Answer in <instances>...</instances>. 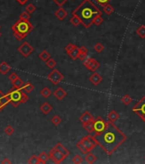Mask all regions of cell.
I'll list each match as a JSON object with an SVG mask.
<instances>
[{
  "mask_svg": "<svg viewBox=\"0 0 145 164\" xmlns=\"http://www.w3.org/2000/svg\"><path fill=\"white\" fill-rule=\"evenodd\" d=\"M65 50L67 52L68 56L72 58L73 60H76L79 58V48L76 45L69 43L65 47Z\"/></svg>",
  "mask_w": 145,
  "mask_h": 164,
  "instance_id": "obj_7",
  "label": "cell"
},
{
  "mask_svg": "<svg viewBox=\"0 0 145 164\" xmlns=\"http://www.w3.org/2000/svg\"><path fill=\"white\" fill-rule=\"evenodd\" d=\"M82 162H83V158H82V156L79 155H74V158H73V163H74L79 164L81 163Z\"/></svg>",
  "mask_w": 145,
  "mask_h": 164,
  "instance_id": "obj_40",
  "label": "cell"
},
{
  "mask_svg": "<svg viewBox=\"0 0 145 164\" xmlns=\"http://www.w3.org/2000/svg\"><path fill=\"white\" fill-rule=\"evenodd\" d=\"M140 118H141V120L143 121H144L145 122V114H143V115H140V116H138Z\"/></svg>",
  "mask_w": 145,
  "mask_h": 164,
  "instance_id": "obj_49",
  "label": "cell"
},
{
  "mask_svg": "<svg viewBox=\"0 0 145 164\" xmlns=\"http://www.w3.org/2000/svg\"><path fill=\"white\" fill-rule=\"evenodd\" d=\"M79 52L87 54V53H88V49H87L86 46H81V47L79 48Z\"/></svg>",
  "mask_w": 145,
  "mask_h": 164,
  "instance_id": "obj_46",
  "label": "cell"
},
{
  "mask_svg": "<svg viewBox=\"0 0 145 164\" xmlns=\"http://www.w3.org/2000/svg\"><path fill=\"white\" fill-rule=\"evenodd\" d=\"M1 35H2V33H0V37H1Z\"/></svg>",
  "mask_w": 145,
  "mask_h": 164,
  "instance_id": "obj_51",
  "label": "cell"
},
{
  "mask_svg": "<svg viewBox=\"0 0 145 164\" xmlns=\"http://www.w3.org/2000/svg\"><path fill=\"white\" fill-rule=\"evenodd\" d=\"M48 80L52 82L53 85H58L63 79L64 76L62 74H61L57 69H53L50 74H49Z\"/></svg>",
  "mask_w": 145,
  "mask_h": 164,
  "instance_id": "obj_9",
  "label": "cell"
},
{
  "mask_svg": "<svg viewBox=\"0 0 145 164\" xmlns=\"http://www.w3.org/2000/svg\"><path fill=\"white\" fill-rule=\"evenodd\" d=\"M49 155H50V159H51L55 163H62L65 158H67V156L65 155H63L61 151H59L57 149H56L55 147L50 150V153H49Z\"/></svg>",
  "mask_w": 145,
  "mask_h": 164,
  "instance_id": "obj_6",
  "label": "cell"
},
{
  "mask_svg": "<svg viewBox=\"0 0 145 164\" xmlns=\"http://www.w3.org/2000/svg\"><path fill=\"white\" fill-rule=\"evenodd\" d=\"M2 163L3 164H5V163L10 164L11 163V161L9 160V158H4V160H3V161H2Z\"/></svg>",
  "mask_w": 145,
  "mask_h": 164,
  "instance_id": "obj_47",
  "label": "cell"
},
{
  "mask_svg": "<svg viewBox=\"0 0 145 164\" xmlns=\"http://www.w3.org/2000/svg\"><path fill=\"white\" fill-rule=\"evenodd\" d=\"M28 163L30 164H39V156H38V155H32V156H31V157H30V158L28 159Z\"/></svg>",
  "mask_w": 145,
  "mask_h": 164,
  "instance_id": "obj_34",
  "label": "cell"
},
{
  "mask_svg": "<svg viewBox=\"0 0 145 164\" xmlns=\"http://www.w3.org/2000/svg\"><path fill=\"white\" fill-rule=\"evenodd\" d=\"M103 11L106 13L107 15H108V16L112 15L115 12V8L111 4H107L105 5H103Z\"/></svg>",
  "mask_w": 145,
  "mask_h": 164,
  "instance_id": "obj_26",
  "label": "cell"
},
{
  "mask_svg": "<svg viewBox=\"0 0 145 164\" xmlns=\"http://www.w3.org/2000/svg\"><path fill=\"white\" fill-rule=\"evenodd\" d=\"M94 120H95L94 116H92L89 111H85L79 117V121L82 123V125H85L88 122L93 121Z\"/></svg>",
  "mask_w": 145,
  "mask_h": 164,
  "instance_id": "obj_13",
  "label": "cell"
},
{
  "mask_svg": "<svg viewBox=\"0 0 145 164\" xmlns=\"http://www.w3.org/2000/svg\"><path fill=\"white\" fill-rule=\"evenodd\" d=\"M95 1H97V4H99L101 6H103V5L107 4H108L109 1H111V0H95Z\"/></svg>",
  "mask_w": 145,
  "mask_h": 164,
  "instance_id": "obj_44",
  "label": "cell"
},
{
  "mask_svg": "<svg viewBox=\"0 0 145 164\" xmlns=\"http://www.w3.org/2000/svg\"><path fill=\"white\" fill-rule=\"evenodd\" d=\"M53 94H54V96L56 97V98H57L59 101H61L67 96V92L62 87H59L55 90Z\"/></svg>",
  "mask_w": 145,
  "mask_h": 164,
  "instance_id": "obj_14",
  "label": "cell"
},
{
  "mask_svg": "<svg viewBox=\"0 0 145 164\" xmlns=\"http://www.w3.org/2000/svg\"><path fill=\"white\" fill-rule=\"evenodd\" d=\"M121 101H122V103L125 105L127 106V105H129L132 102V98L131 97V96L129 94H126V95H124V96L121 97Z\"/></svg>",
  "mask_w": 145,
  "mask_h": 164,
  "instance_id": "obj_31",
  "label": "cell"
},
{
  "mask_svg": "<svg viewBox=\"0 0 145 164\" xmlns=\"http://www.w3.org/2000/svg\"><path fill=\"white\" fill-rule=\"evenodd\" d=\"M84 128L86 130L87 132L89 133V134H91L94 133V121H91V122H88L86 124L83 125Z\"/></svg>",
  "mask_w": 145,
  "mask_h": 164,
  "instance_id": "obj_25",
  "label": "cell"
},
{
  "mask_svg": "<svg viewBox=\"0 0 145 164\" xmlns=\"http://www.w3.org/2000/svg\"><path fill=\"white\" fill-rule=\"evenodd\" d=\"M80 141L84 144V145L86 146V148L88 150L89 152L91 151L96 147V145H97L96 140L94 139V138L91 135V134H89L88 136L83 137V138L80 139Z\"/></svg>",
  "mask_w": 145,
  "mask_h": 164,
  "instance_id": "obj_8",
  "label": "cell"
},
{
  "mask_svg": "<svg viewBox=\"0 0 145 164\" xmlns=\"http://www.w3.org/2000/svg\"><path fill=\"white\" fill-rule=\"evenodd\" d=\"M17 78H19V76L16 74V73H12V74H10V76H9V79H10V80L13 82L14 80H16Z\"/></svg>",
  "mask_w": 145,
  "mask_h": 164,
  "instance_id": "obj_45",
  "label": "cell"
},
{
  "mask_svg": "<svg viewBox=\"0 0 145 164\" xmlns=\"http://www.w3.org/2000/svg\"><path fill=\"white\" fill-rule=\"evenodd\" d=\"M57 4L58 6H60V7H62L64 4H66L67 3V1L68 0H53Z\"/></svg>",
  "mask_w": 145,
  "mask_h": 164,
  "instance_id": "obj_43",
  "label": "cell"
},
{
  "mask_svg": "<svg viewBox=\"0 0 145 164\" xmlns=\"http://www.w3.org/2000/svg\"><path fill=\"white\" fill-rule=\"evenodd\" d=\"M51 122L55 126H58L61 122H62V119L60 118V116H54L51 119Z\"/></svg>",
  "mask_w": 145,
  "mask_h": 164,
  "instance_id": "obj_38",
  "label": "cell"
},
{
  "mask_svg": "<svg viewBox=\"0 0 145 164\" xmlns=\"http://www.w3.org/2000/svg\"><path fill=\"white\" fill-rule=\"evenodd\" d=\"M105 130L97 135H91L99 145L108 155H113L116 150L126 140V135L115 125V122L107 121Z\"/></svg>",
  "mask_w": 145,
  "mask_h": 164,
  "instance_id": "obj_1",
  "label": "cell"
},
{
  "mask_svg": "<svg viewBox=\"0 0 145 164\" xmlns=\"http://www.w3.org/2000/svg\"><path fill=\"white\" fill-rule=\"evenodd\" d=\"M97 156L93 154V153H91V151H90L89 153H87V154L86 155V157H85V160L86 161V163H88L90 164L94 163L97 161Z\"/></svg>",
  "mask_w": 145,
  "mask_h": 164,
  "instance_id": "obj_22",
  "label": "cell"
},
{
  "mask_svg": "<svg viewBox=\"0 0 145 164\" xmlns=\"http://www.w3.org/2000/svg\"><path fill=\"white\" fill-rule=\"evenodd\" d=\"M33 47L29 45L28 42H24L22 43L21 45H20L18 48V51L23 56V58H28L30 56V54L33 51Z\"/></svg>",
  "mask_w": 145,
  "mask_h": 164,
  "instance_id": "obj_11",
  "label": "cell"
},
{
  "mask_svg": "<svg viewBox=\"0 0 145 164\" xmlns=\"http://www.w3.org/2000/svg\"><path fill=\"white\" fill-rule=\"evenodd\" d=\"M9 103H10V97L8 96V94L4 95V96L0 97V112L2 110V109L4 107H5Z\"/></svg>",
  "mask_w": 145,
  "mask_h": 164,
  "instance_id": "obj_17",
  "label": "cell"
},
{
  "mask_svg": "<svg viewBox=\"0 0 145 164\" xmlns=\"http://www.w3.org/2000/svg\"><path fill=\"white\" fill-rule=\"evenodd\" d=\"M30 17H31L30 14H29L28 12H27V11H24V12H22V13L20 15V19L21 20H27V21H29Z\"/></svg>",
  "mask_w": 145,
  "mask_h": 164,
  "instance_id": "obj_42",
  "label": "cell"
},
{
  "mask_svg": "<svg viewBox=\"0 0 145 164\" xmlns=\"http://www.w3.org/2000/svg\"><path fill=\"white\" fill-rule=\"evenodd\" d=\"M16 1H18V3H19L20 4H21V5H24L28 0H16Z\"/></svg>",
  "mask_w": 145,
  "mask_h": 164,
  "instance_id": "obj_48",
  "label": "cell"
},
{
  "mask_svg": "<svg viewBox=\"0 0 145 164\" xmlns=\"http://www.w3.org/2000/svg\"><path fill=\"white\" fill-rule=\"evenodd\" d=\"M40 94L42 95L43 97L45 98H48L51 95V91L50 90V88L47 87H45L41 91H40Z\"/></svg>",
  "mask_w": 145,
  "mask_h": 164,
  "instance_id": "obj_27",
  "label": "cell"
},
{
  "mask_svg": "<svg viewBox=\"0 0 145 164\" xmlns=\"http://www.w3.org/2000/svg\"><path fill=\"white\" fill-rule=\"evenodd\" d=\"M10 103L14 107H17L20 104H25L28 101L29 97L26 92L22 89H17L14 87L8 93Z\"/></svg>",
  "mask_w": 145,
  "mask_h": 164,
  "instance_id": "obj_4",
  "label": "cell"
},
{
  "mask_svg": "<svg viewBox=\"0 0 145 164\" xmlns=\"http://www.w3.org/2000/svg\"><path fill=\"white\" fill-rule=\"evenodd\" d=\"M40 110L45 114V115H48L49 113L52 110V106L49 104L48 102L44 103L41 106H40Z\"/></svg>",
  "mask_w": 145,
  "mask_h": 164,
  "instance_id": "obj_18",
  "label": "cell"
},
{
  "mask_svg": "<svg viewBox=\"0 0 145 164\" xmlns=\"http://www.w3.org/2000/svg\"><path fill=\"white\" fill-rule=\"evenodd\" d=\"M39 163L45 164L46 163L47 161L50 159V155H49L46 152L43 151V152H41V153L39 154Z\"/></svg>",
  "mask_w": 145,
  "mask_h": 164,
  "instance_id": "obj_24",
  "label": "cell"
},
{
  "mask_svg": "<svg viewBox=\"0 0 145 164\" xmlns=\"http://www.w3.org/2000/svg\"><path fill=\"white\" fill-rule=\"evenodd\" d=\"M4 133L7 135H11V134H13L15 133V128L13 126H7L6 128L4 129Z\"/></svg>",
  "mask_w": 145,
  "mask_h": 164,
  "instance_id": "obj_39",
  "label": "cell"
},
{
  "mask_svg": "<svg viewBox=\"0 0 145 164\" xmlns=\"http://www.w3.org/2000/svg\"><path fill=\"white\" fill-rule=\"evenodd\" d=\"M83 63L87 69H89L90 71L93 73L96 72L97 68L100 67V62L94 58H88Z\"/></svg>",
  "mask_w": 145,
  "mask_h": 164,
  "instance_id": "obj_10",
  "label": "cell"
},
{
  "mask_svg": "<svg viewBox=\"0 0 145 164\" xmlns=\"http://www.w3.org/2000/svg\"><path fill=\"white\" fill-rule=\"evenodd\" d=\"M137 34L142 38V39H145V26H140L137 29L136 31Z\"/></svg>",
  "mask_w": 145,
  "mask_h": 164,
  "instance_id": "obj_33",
  "label": "cell"
},
{
  "mask_svg": "<svg viewBox=\"0 0 145 164\" xmlns=\"http://www.w3.org/2000/svg\"><path fill=\"white\" fill-rule=\"evenodd\" d=\"M35 10H36V7H35L33 4H29L26 7V11L28 12L30 15L33 14Z\"/></svg>",
  "mask_w": 145,
  "mask_h": 164,
  "instance_id": "obj_41",
  "label": "cell"
},
{
  "mask_svg": "<svg viewBox=\"0 0 145 164\" xmlns=\"http://www.w3.org/2000/svg\"><path fill=\"white\" fill-rule=\"evenodd\" d=\"M22 90H23L24 92H26L27 93H30V92H32L34 90V86H33V84H31L30 82H28L26 85L23 86Z\"/></svg>",
  "mask_w": 145,
  "mask_h": 164,
  "instance_id": "obj_30",
  "label": "cell"
},
{
  "mask_svg": "<svg viewBox=\"0 0 145 164\" xmlns=\"http://www.w3.org/2000/svg\"><path fill=\"white\" fill-rule=\"evenodd\" d=\"M39 58L42 60V61H44V62H47L49 59L50 58V54L49 53L47 50H43L40 54L39 55Z\"/></svg>",
  "mask_w": 145,
  "mask_h": 164,
  "instance_id": "obj_28",
  "label": "cell"
},
{
  "mask_svg": "<svg viewBox=\"0 0 145 164\" xmlns=\"http://www.w3.org/2000/svg\"><path fill=\"white\" fill-rule=\"evenodd\" d=\"M46 62V65H47V67L50 68H54L56 66H57V61L56 60H54V59H52V58H50L47 62Z\"/></svg>",
  "mask_w": 145,
  "mask_h": 164,
  "instance_id": "obj_35",
  "label": "cell"
},
{
  "mask_svg": "<svg viewBox=\"0 0 145 164\" xmlns=\"http://www.w3.org/2000/svg\"><path fill=\"white\" fill-rule=\"evenodd\" d=\"M70 22L74 26L78 27L79 24H81V20L78 16L76 14H72V17L70 18Z\"/></svg>",
  "mask_w": 145,
  "mask_h": 164,
  "instance_id": "obj_23",
  "label": "cell"
},
{
  "mask_svg": "<svg viewBox=\"0 0 145 164\" xmlns=\"http://www.w3.org/2000/svg\"><path fill=\"white\" fill-rule=\"evenodd\" d=\"M12 83H13L14 87H16V88H17V89H22V87L24 86V82L22 81V80L21 78H17Z\"/></svg>",
  "mask_w": 145,
  "mask_h": 164,
  "instance_id": "obj_29",
  "label": "cell"
},
{
  "mask_svg": "<svg viewBox=\"0 0 145 164\" xmlns=\"http://www.w3.org/2000/svg\"><path fill=\"white\" fill-rule=\"evenodd\" d=\"M107 121H104V119H103L102 116L97 117V119L94 120V133L91 135H97L103 133L107 127Z\"/></svg>",
  "mask_w": 145,
  "mask_h": 164,
  "instance_id": "obj_5",
  "label": "cell"
},
{
  "mask_svg": "<svg viewBox=\"0 0 145 164\" xmlns=\"http://www.w3.org/2000/svg\"><path fill=\"white\" fill-rule=\"evenodd\" d=\"M55 148L56 149H57L59 151H61L63 155H65L67 157H68V155H69V154H70V152L68 151V150L64 146V145H62V143H57V145H55Z\"/></svg>",
  "mask_w": 145,
  "mask_h": 164,
  "instance_id": "obj_19",
  "label": "cell"
},
{
  "mask_svg": "<svg viewBox=\"0 0 145 164\" xmlns=\"http://www.w3.org/2000/svg\"><path fill=\"white\" fill-rule=\"evenodd\" d=\"M11 28L16 39L17 40H22L33 31V26L29 21L19 19L12 26Z\"/></svg>",
  "mask_w": 145,
  "mask_h": 164,
  "instance_id": "obj_3",
  "label": "cell"
},
{
  "mask_svg": "<svg viewBox=\"0 0 145 164\" xmlns=\"http://www.w3.org/2000/svg\"><path fill=\"white\" fill-rule=\"evenodd\" d=\"M94 50H95V51L97 52V53H101V52L104 50V46L103 45L102 43L98 42V43H97V44L94 45Z\"/></svg>",
  "mask_w": 145,
  "mask_h": 164,
  "instance_id": "obj_36",
  "label": "cell"
},
{
  "mask_svg": "<svg viewBox=\"0 0 145 164\" xmlns=\"http://www.w3.org/2000/svg\"><path fill=\"white\" fill-rule=\"evenodd\" d=\"M72 14H76L81 20V24L86 28H89L97 16L102 15V11L92 1L83 0L77 8L73 10Z\"/></svg>",
  "mask_w": 145,
  "mask_h": 164,
  "instance_id": "obj_2",
  "label": "cell"
},
{
  "mask_svg": "<svg viewBox=\"0 0 145 164\" xmlns=\"http://www.w3.org/2000/svg\"><path fill=\"white\" fill-rule=\"evenodd\" d=\"M78 148H79V150L81 151V153H83L84 155H86L87 153H89V151H88V150H87L86 148V146L84 145V144L79 140V142L77 143V145H76Z\"/></svg>",
  "mask_w": 145,
  "mask_h": 164,
  "instance_id": "obj_32",
  "label": "cell"
},
{
  "mask_svg": "<svg viewBox=\"0 0 145 164\" xmlns=\"http://www.w3.org/2000/svg\"><path fill=\"white\" fill-rule=\"evenodd\" d=\"M103 22V18L102 15H100V16H97V17L94 19L93 24L96 25V26H100Z\"/></svg>",
  "mask_w": 145,
  "mask_h": 164,
  "instance_id": "obj_37",
  "label": "cell"
},
{
  "mask_svg": "<svg viewBox=\"0 0 145 164\" xmlns=\"http://www.w3.org/2000/svg\"><path fill=\"white\" fill-rule=\"evenodd\" d=\"M55 16L59 19L60 21H63L67 16H68V12L67 10L63 8H59L56 12H55Z\"/></svg>",
  "mask_w": 145,
  "mask_h": 164,
  "instance_id": "obj_16",
  "label": "cell"
},
{
  "mask_svg": "<svg viewBox=\"0 0 145 164\" xmlns=\"http://www.w3.org/2000/svg\"><path fill=\"white\" fill-rule=\"evenodd\" d=\"M89 80H90V82H91L92 85H94V86H98L99 83L103 80V77H102L99 74L94 72V73L90 76Z\"/></svg>",
  "mask_w": 145,
  "mask_h": 164,
  "instance_id": "obj_15",
  "label": "cell"
},
{
  "mask_svg": "<svg viewBox=\"0 0 145 164\" xmlns=\"http://www.w3.org/2000/svg\"><path fill=\"white\" fill-rule=\"evenodd\" d=\"M108 121H110L112 122H115L116 121H118L120 119V115L116 112L115 110H112L108 113Z\"/></svg>",
  "mask_w": 145,
  "mask_h": 164,
  "instance_id": "obj_20",
  "label": "cell"
},
{
  "mask_svg": "<svg viewBox=\"0 0 145 164\" xmlns=\"http://www.w3.org/2000/svg\"><path fill=\"white\" fill-rule=\"evenodd\" d=\"M4 93H3V92H2L0 91V97H1V96H4Z\"/></svg>",
  "mask_w": 145,
  "mask_h": 164,
  "instance_id": "obj_50",
  "label": "cell"
},
{
  "mask_svg": "<svg viewBox=\"0 0 145 164\" xmlns=\"http://www.w3.org/2000/svg\"><path fill=\"white\" fill-rule=\"evenodd\" d=\"M132 111L137 116L145 114V95L143 97L141 100H139L135 106L132 108Z\"/></svg>",
  "mask_w": 145,
  "mask_h": 164,
  "instance_id": "obj_12",
  "label": "cell"
},
{
  "mask_svg": "<svg viewBox=\"0 0 145 164\" xmlns=\"http://www.w3.org/2000/svg\"><path fill=\"white\" fill-rule=\"evenodd\" d=\"M10 70V66L6 62H3L0 63V73L3 75H6Z\"/></svg>",
  "mask_w": 145,
  "mask_h": 164,
  "instance_id": "obj_21",
  "label": "cell"
}]
</instances>
